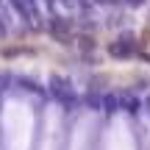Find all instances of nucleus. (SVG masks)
Wrapping results in <instances>:
<instances>
[{"label":"nucleus","instance_id":"obj_1","mask_svg":"<svg viewBox=\"0 0 150 150\" xmlns=\"http://www.w3.org/2000/svg\"><path fill=\"white\" fill-rule=\"evenodd\" d=\"M33 108L20 97H8L0 108V131L6 150H31L33 142Z\"/></svg>","mask_w":150,"mask_h":150},{"label":"nucleus","instance_id":"obj_2","mask_svg":"<svg viewBox=\"0 0 150 150\" xmlns=\"http://www.w3.org/2000/svg\"><path fill=\"white\" fill-rule=\"evenodd\" d=\"M39 150H61V108L47 106L42 128V147Z\"/></svg>","mask_w":150,"mask_h":150},{"label":"nucleus","instance_id":"obj_3","mask_svg":"<svg viewBox=\"0 0 150 150\" xmlns=\"http://www.w3.org/2000/svg\"><path fill=\"white\" fill-rule=\"evenodd\" d=\"M108 150H128V136H125L122 122L111 125V139H108Z\"/></svg>","mask_w":150,"mask_h":150}]
</instances>
